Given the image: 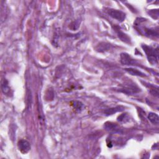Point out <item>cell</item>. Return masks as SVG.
Here are the masks:
<instances>
[{"label":"cell","instance_id":"6da1fadb","mask_svg":"<svg viewBox=\"0 0 159 159\" xmlns=\"http://www.w3.org/2000/svg\"><path fill=\"white\" fill-rule=\"evenodd\" d=\"M142 49L145 52L148 61L152 64H155L158 62V49H153L147 45H142Z\"/></svg>","mask_w":159,"mask_h":159},{"label":"cell","instance_id":"7a4b0ae2","mask_svg":"<svg viewBox=\"0 0 159 159\" xmlns=\"http://www.w3.org/2000/svg\"><path fill=\"white\" fill-rule=\"evenodd\" d=\"M106 11L109 16L117 20L119 22H123L126 19V14L120 10L108 9Z\"/></svg>","mask_w":159,"mask_h":159},{"label":"cell","instance_id":"3957f363","mask_svg":"<svg viewBox=\"0 0 159 159\" xmlns=\"http://www.w3.org/2000/svg\"><path fill=\"white\" fill-rule=\"evenodd\" d=\"M18 146L19 150L22 153L26 154L31 150V145L28 141L21 139L18 142Z\"/></svg>","mask_w":159,"mask_h":159},{"label":"cell","instance_id":"277c9868","mask_svg":"<svg viewBox=\"0 0 159 159\" xmlns=\"http://www.w3.org/2000/svg\"><path fill=\"white\" fill-rule=\"evenodd\" d=\"M104 128L107 131L113 133H120L121 129L117 124L113 123L111 122H106L104 124Z\"/></svg>","mask_w":159,"mask_h":159},{"label":"cell","instance_id":"5b68a950","mask_svg":"<svg viewBox=\"0 0 159 159\" xmlns=\"http://www.w3.org/2000/svg\"><path fill=\"white\" fill-rule=\"evenodd\" d=\"M121 62L122 64L126 65H136V62L126 53H122L121 54Z\"/></svg>","mask_w":159,"mask_h":159},{"label":"cell","instance_id":"8992f818","mask_svg":"<svg viewBox=\"0 0 159 159\" xmlns=\"http://www.w3.org/2000/svg\"><path fill=\"white\" fill-rule=\"evenodd\" d=\"M125 70L128 72L129 74L132 75L134 76H138V77H146V74L142 73V72L138 70L137 69H134L132 68H126Z\"/></svg>","mask_w":159,"mask_h":159},{"label":"cell","instance_id":"52a82bcc","mask_svg":"<svg viewBox=\"0 0 159 159\" xmlns=\"http://www.w3.org/2000/svg\"><path fill=\"white\" fill-rule=\"evenodd\" d=\"M71 106L76 112H80L83 108V104L79 101H73L71 102Z\"/></svg>","mask_w":159,"mask_h":159},{"label":"cell","instance_id":"ba28073f","mask_svg":"<svg viewBox=\"0 0 159 159\" xmlns=\"http://www.w3.org/2000/svg\"><path fill=\"white\" fill-rule=\"evenodd\" d=\"M148 118L152 124H158L159 122V117L157 114L154 113H150L148 114Z\"/></svg>","mask_w":159,"mask_h":159},{"label":"cell","instance_id":"9c48e42d","mask_svg":"<svg viewBox=\"0 0 159 159\" xmlns=\"http://www.w3.org/2000/svg\"><path fill=\"white\" fill-rule=\"evenodd\" d=\"M122 110H124V108L121 106H117L116 108L107 109V110L104 111V113H105L106 115L109 116V115H112V114H113L114 113H116L118 111H121Z\"/></svg>","mask_w":159,"mask_h":159},{"label":"cell","instance_id":"30bf717a","mask_svg":"<svg viewBox=\"0 0 159 159\" xmlns=\"http://www.w3.org/2000/svg\"><path fill=\"white\" fill-rule=\"evenodd\" d=\"M1 88L4 94H8L10 91V88L8 85V82L6 80H4L1 82Z\"/></svg>","mask_w":159,"mask_h":159},{"label":"cell","instance_id":"8fae6325","mask_svg":"<svg viewBox=\"0 0 159 159\" xmlns=\"http://www.w3.org/2000/svg\"><path fill=\"white\" fill-rule=\"evenodd\" d=\"M117 33L119 37L120 38L122 41L125 42H130V39H129V37L127 36L126 34H124V32L121 31L120 30H118V31H117Z\"/></svg>","mask_w":159,"mask_h":159},{"label":"cell","instance_id":"7c38bea8","mask_svg":"<svg viewBox=\"0 0 159 159\" xmlns=\"http://www.w3.org/2000/svg\"><path fill=\"white\" fill-rule=\"evenodd\" d=\"M117 120L118 121L121 122H124L129 121V116L127 115V114H121V115H120L117 117Z\"/></svg>","mask_w":159,"mask_h":159}]
</instances>
